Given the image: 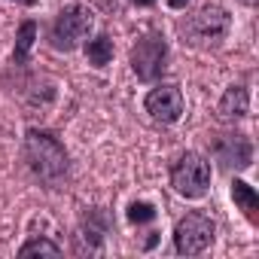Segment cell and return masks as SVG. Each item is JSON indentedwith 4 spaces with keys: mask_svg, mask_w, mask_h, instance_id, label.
<instances>
[{
    "mask_svg": "<svg viewBox=\"0 0 259 259\" xmlns=\"http://www.w3.org/2000/svg\"><path fill=\"white\" fill-rule=\"evenodd\" d=\"M25 156L31 162V171L46 183L55 186L67 177V153H64V147L58 144L55 135L31 128L28 138H25Z\"/></svg>",
    "mask_w": 259,
    "mask_h": 259,
    "instance_id": "cell-1",
    "label": "cell"
},
{
    "mask_svg": "<svg viewBox=\"0 0 259 259\" xmlns=\"http://www.w3.org/2000/svg\"><path fill=\"white\" fill-rule=\"evenodd\" d=\"M180 31L192 46H217L229 31V13L220 7H204L195 16H189L180 25Z\"/></svg>",
    "mask_w": 259,
    "mask_h": 259,
    "instance_id": "cell-2",
    "label": "cell"
},
{
    "mask_svg": "<svg viewBox=\"0 0 259 259\" xmlns=\"http://www.w3.org/2000/svg\"><path fill=\"white\" fill-rule=\"evenodd\" d=\"M89 31H92V13H89L85 7H64V10L58 13L55 25H52L49 40H52L55 49L70 52V49H76V46L89 37Z\"/></svg>",
    "mask_w": 259,
    "mask_h": 259,
    "instance_id": "cell-3",
    "label": "cell"
},
{
    "mask_svg": "<svg viewBox=\"0 0 259 259\" xmlns=\"http://www.w3.org/2000/svg\"><path fill=\"white\" fill-rule=\"evenodd\" d=\"M171 186L183 198H201L210 186V165L198 153H186L171 171Z\"/></svg>",
    "mask_w": 259,
    "mask_h": 259,
    "instance_id": "cell-4",
    "label": "cell"
},
{
    "mask_svg": "<svg viewBox=\"0 0 259 259\" xmlns=\"http://www.w3.org/2000/svg\"><path fill=\"white\" fill-rule=\"evenodd\" d=\"M165 61H168V43L159 37V34H147L135 43L132 49V70L138 73V79L144 82H153L162 76L165 70Z\"/></svg>",
    "mask_w": 259,
    "mask_h": 259,
    "instance_id": "cell-5",
    "label": "cell"
},
{
    "mask_svg": "<svg viewBox=\"0 0 259 259\" xmlns=\"http://www.w3.org/2000/svg\"><path fill=\"white\" fill-rule=\"evenodd\" d=\"M213 232H217V226H213L210 217H204V213H186L177 223V229H174V247L183 256H195V253H201V250L210 247Z\"/></svg>",
    "mask_w": 259,
    "mask_h": 259,
    "instance_id": "cell-6",
    "label": "cell"
},
{
    "mask_svg": "<svg viewBox=\"0 0 259 259\" xmlns=\"http://www.w3.org/2000/svg\"><path fill=\"white\" fill-rule=\"evenodd\" d=\"M147 113L162 122V125H174L183 116V95L177 85H159L147 95Z\"/></svg>",
    "mask_w": 259,
    "mask_h": 259,
    "instance_id": "cell-7",
    "label": "cell"
},
{
    "mask_svg": "<svg viewBox=\"0 0 259 259\" xmlns=\"http://www.w3.org/2000/svg\"><path fill=\"white\" fill-rule=\"evenodd\" d=\"M217 156H220V162L226 168H247L250 159H253V150H250V141L247 138H241V135L232 138L229 135V138H223L217 144Z\"/></svg>",
    "mask_w": 259,
    "mask_h": 259,
    "instance_id": "cell-8",
    "label": "cell"
},
{
    "mask_svg": "<svg viewBox=\"0 0 259 259\" xmlns=\"http://www.w3.org/2000/svg\"><path fill=\"white\" fill-rule=\"evenodd\" d=\"M250 113V95L244 85H232L223 101H220V116L223 119H244Z\"/></svg>",
    "mask_w": 259,
    "mask_h": 259,
    "instance_id": "cell-9",
    "label": "cell"
},
{
    "mask_svg": "<svg viewBox=\"0 0 259 259\" xmlns=\"http://www.w3.org/2000/svg\"><path fill=\"white\" fill-rule=\"evenodd\" d=\"M232 198L250 223H259V195L253 192V186H247L244 180H235L232 183Z\"/></svg>",
    "mask_w": 259,
    "mask_h": 259,
    "instance_id": "cell-10",
    "label": "cell"
},
{
    "mask_svg": "<svg viewBox=\"0 0 259 259\" xmlns=\"http://www.w3.org/2000/svg\"><path fill=\"white\" fill-rule=\"evenodd\" d=\"M85 55H89V61L95 64V67H104V64H110V58H113V40L110 37H95V40H89V46H85Z\"/></svg>",
    "mask_w": 259,
    "mask_h": 259,
    "instance_id": "cell-11",
    "label": "cell"
},
{
    "mask_svg": "<svg viewBox=\"0 0 259 259\" xmlns=\"http://www.w3.org/2000/svg\"><path fill=\"white\" fill-rule=\"evenodd\" d=\"M34 37H37V25H34V22H25V25L19 28V40H16V61H19V64L28 58V52H31V46H34Z\"/></svg>",
    "mask_w": 259,
    "mask_h": 259,
    "instance_id": "cell-12",
    "label": "cell"
},
{
    "mask_svg": "<svg viewBox=\"0 0 259 259\" xmlns=\"http://www.w3.org/2000/svg\"><path fill=\"white\" fill-rule=\"evenodd\" d=\"M34 253L58 256V253H61V247H58V244H52V241H46V238H34V241H28V244L19 250V256H34Z\"/></svg>",
    "mask_w": 259,
    "mask_h": 259,
    "instance_id": "cell-13",
    "label": "cell"
},
{
    "mask_svg": "<svg viewBox=\"0 0 259 259\" xmlns=\"http://www.w3.org/2000/svg\"><path fill=\"white\" fill-rule=\"evenodd\" d=\"M128 220H132L135 226L150 223V220H156V207H153L150 201H135L132 207H128Z\"/></svg>",
    "mask_w": 259,
    "mask_h": 259,
    "instance_id": "cell-14",
    "label": "cell"
},
{
    "mask_svg": "<svg viewBox=\"0 0 259 259\" xmlns=\"http://www.w3.org/2000/svg\"><path fill=\"white\" fill-rule=\"evenodd\" d=\"M168 4H171V7H174V10H183V7H186V4H189V0H168Z\"/></svg>",
    "mask_w": 259,
    "mask_h": 259,
    "instance_id": "cell-15",
    "label": "cell"
},
{
    "mask_svg": "<svg viewBox=\"0 0 259 259\" xmlns=\"http://www.w3.org/2000/svg\"><path fill=\"white\" fill-rule=\"evenodd\" d=\"M13 4H22V7H34L37 0H13Z\"/></svg>",
    "mask_w": 259,
    "mask_h": 259,
    "instance_id": "cell-16",
    "label": "cell"
},
{
    "mask_svg": "<svg viewBox=\"0 0 259 259\" xmlns=\"http://www.w3.org/2000/svg\"><path fill=\"white\" fill-rule=\"evenodd\" d=\"M135 4H138V7H150V4H153V0H135Z\"/></svg>",
    "mask_w": 259,
    "mask_h": 259,
    "instance_id": "cell-17",
    "label": "cell"
},
{
    "mask_svg": "<svg viewBox=\"0 0 259 259\" xmlns=\"http://www.w3.org/2000/svg\"><path fill=\"white\" fill-rule=\"evenodd\" d=\"M247 4H250V0H247Z\"/></svg>",
    "mask_w": 259,
    "mask_h": 259,
    "instance_id": "cell-18",
    "label": "cell"
}]
</instances>
